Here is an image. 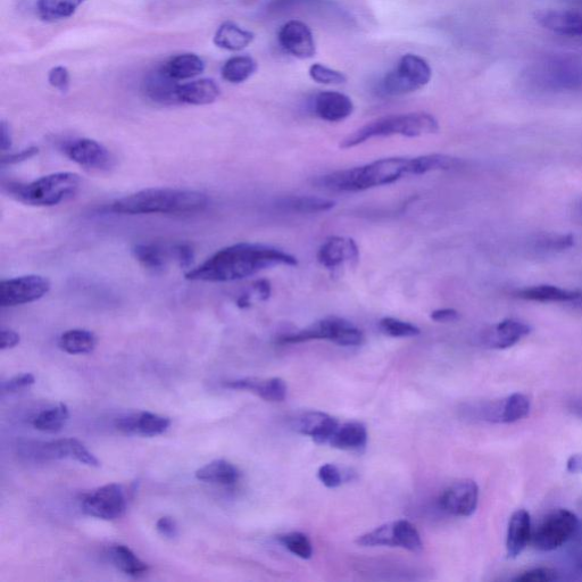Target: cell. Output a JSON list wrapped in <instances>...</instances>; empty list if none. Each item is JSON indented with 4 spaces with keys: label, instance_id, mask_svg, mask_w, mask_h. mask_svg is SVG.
<instances>
[{
    "label": "cell",
    "instance_id": "cell-1",
    "mask_svg": "<svg viewBox=\"0 0 582 582\" xmlns=\"http://www.w3.org/2000/svg\"><path fill=\"white\" fill-rule=\"evenodd\" d=\"M461 161L444 154L419 157H390L357 168L336 171L320 177L315 184L336 193H359L394 184L407 176L459 168Z\"/></svg>",
    "mask_w": 582,
    "mask_h": 582
},
{
    "label": "cell",
    "instance_id": "cell-2",
    "mask_svg": "<svg viewBox=\"0 0 582 582\" xmlns=\"http://www.w3.org/2000/svg\"><path fill=\"white\" fill-rule=\"evenodd\" d=\"M295 256L277 247L239 243L220 249L209 260L190 270L186 279L202 282H231L255 276V274L276 268V266H296Z\"/></svg>",
    "mask_w": 582,
    "mask_h": 582
},
{
    "label": "cell",
    "instance_id": "cell-3",
    "mask_svg": "<svg viewBox=\"0 0 582 582\" xmlns=\"http://www.w3.org/2000/svg\"><path fill=\"white\" fill-rule=\"evenodd\" d=\"M210 199L201 191L173 188H149L123 197L111 205V211L122 215L201 213Z\"/></svg>",
    "mask_w": 582,
    "mask_h": 582
},
{
    "label": "cell",
    "instance_id": "cell-4",
    "mask_svg": "<svg viewBox=\"0 0 582 582\" xmlns=\"http://www.w3.org/2000/svg\"><path fill=\"white\" fill-rule=\"evenodd\" d=\"M439 131V123L435 116L417 112L407 114L388 115L365 124L346 137L340 148L351 149L360 146L373 138L403 136L417 138L434 135Z\"/></svg>",
    "mask_w": 582,
    "mask_h": 582
},
{
    "label": "cell",
    "instance_id": "cell-5",
    "mask_svg": "<svg viewBox=\"0 0 582 582\" xmlns=\"http://www.w3.org/2000/svg\"><path fill=\"white\" fill-rule=\"evenodd\" d=\"M81 178L76 173L60 172L29 182L8 184V195L30 206H56L69 201L79 193Z\"/></svg>",
    "mask_w": 582,
    "mask_h": 582
},
{
    "label": "cell",
    "instance_id": "cell-6",
    "mask_svg": "<svg viewBox=\"0 0 582 582\" xmlns=\"http://www.w3.org/2000/svg\"><path fill=\"white\" fill-rule=\"evenodd\" d=\"M311 340H329L339 346H360L364 342L363 332L343 318L329 317L311 324L301 331L279 337L281 345L301 344Z\"/></svg>",
    "mask_w": 582,
    "mask_h": 582
},
{
    "label": "cell",
    "instance_id": "cell-7",
    "mask_svg": "<svg viewBox=\"0 0 582 582\" xmlns=\"http://www.w3.org/2000/svg\"><path fill=\"white\" fill-rule=\"evenodd\" d=\"M431 77L432 71L426 60L418 55L407 54L381 81V91L389 97L409 95L426 87Z\"/></svg>",
    "mask_w": 582,
    "mask_h": 582
},
{
    "label": "cell",
    "instance_id": "cell-8",
    "mask_svg": "<svg viewBox=\"0 0 582 582\" xmlns=\"http://www.w3.org/2000/svg\"><path fill=\"white\" fill-rule=\"evenodd\" d=\"M579 519L569 510L557 509L547 514L532 532L531 542L538 551L552 552L567 544L577 534Z\"/></svg>",
    "mask_w": 582,
    "mask_h": 582
},
{
    "label": "cell",
    "instance_id": "cell-9",
    "mask_svg": "<svg viewBox=\"0 0 582 582\" xmlns=\"http://www.w3.org/2000/svg\"><path fill=\"white\" fill-rule=\"evenodd\" d=\"M127 495L121 485L110 484L97 488L82 500V511L89 517L112 521L127 511Z\"/></svg>",
    "mask_w": 582,
    "mask_h": 582
},
{
    "label": "cell",
    "instance_id": "cell-10",
    "mask_svg": "<svg viewBox=\"0 0 582 582\" xmlns=\"http://www.w3.org/2000/svg\"><path fill=\"white\" fill-rule=\"evenodd\" d=\"M51 288V281L38 274L4 280L0 285V304L14 307L33 303L45 297Z\"/></svg>",
    "mask_w": 582,
    "mask_h": 582
},
{
    "label": "cell",
    "instance_id": "cell-11",
    "mask_svg": "<svg viewBox=\"0 0 582 582\" xmlns=\"http://www.w3.org/2000/svg\"><path fill=\"white\" fill-rule=\"evenodd\" d=\"M62 149L71 161L86 170L106 172L110 171L115 164L113 154L93 139L81 138L66 141Z\"/></svg>",
    "mask_w": 582,
    "mask_h": 582
},
{
    "label": "cell",
    "instance_id": "cell-12",
    "mask_svg": "<svg viewBox=\"0 0 582 582\" xmlns=\"http://www.w3.org/2000/svg\"><path fill=\"white\" fill-rule=\"evenodd\" d=\"M479 487L473 480H461L448 487L440 497L442 509L454 517L467 518L476 512Z\"/></svg>",
    "mask_w": 582,
    "mask_h": 582
},
{
    "label": "cell",
    "instance_id": "cell-13",
    "mask_svg": "<svg viewBox=\"0 0 582 582\" xmlns=\"http://www.w3.org/2000/svg\"><path fill=\"white\" fill-rule=\"evenodd\" d=\"M278 40L281 48L298 60H309L317 53L312 30L302 21L285 23L279 30Z\"/></svg>",
    "mask_w": 582,
    "mask_h": 582
},
{
    "label": "cell",
    "instance_id": "cell-14",
    "mask_svg": "<svg viewBox=\"0 0 582 582\" xmlns=\"http://www.w3.org/2000/svg\"><path fill=\"white\" fill-rule=\"evenodd\" d=\"M531 402L527 395L515 393L479 407V417L494 423H514L528 417Z\"/></svg>",
    "mask_w": 582,
    "mask_h": 582
},
{
    "label": "cell",
    "instance_id": "cell-15",
    "mask_svg": "<svg viewBox=\"0 0 582 582\" xmlns=\"http://www.w3.org/2000/svg\"><path fill=\"white\" fill-rule=\"evenodd\" d=\"M317 257L323 268L335 270L345 264H357L360 261V249L354 239L334 236L324 241Z\"/></svg>",
    "mask_w": 582,
    "mask_h": 582
},
{
    "label": "cell",
    "instance_id": "cell-16",
    "mask_svg": "<svg viewBox=\"0 0 582 582\" xmlns=\"http://www.w3.org/2000/svg\"><path fill=\"white\" fill-rule=\"evenodd\" d=\"M171 426V420L151 412L124 415L115 421V428L128 436L155 437L164 434Z\"/></svg>",
    "mask_w": 582,
    "mask_h": 582
},
{
    "label": "cell",
    "instance_id": "cell-17",
    "mask_svg": "<svg viewBox=\"0 0 582 582\" xmlns=\"http://www.w3.org/2000/svg\"><path fill=\"white\" fill-rule=\"evenodd\" d=\"M540 85L553 89L582 88V66L576 63H550L534 73Z\"/></svg>",
    "mask_w": 582,
    "mask_h": 582
},
{
    "label": "cell",
    "instance_id": "cell-18",
    "mask_svg": "<svg viewBox=\"0 0 582 582\" xmlns=\"http://www.w3.org/2000/svg\"><path fill=\"white\" fill-rule=\"evenodd\" d=\"M536 20L540 26L556 35L582 38L580 10H546L536 14Z\"/></svg>",
    "mask_w": 582,
    "mask_h": 582
},
{
    "label": "cell",
    "instance_id": "cell-19",
    "mask_svg": "<svg viewBox=\"0 0 582 582\" xmlns=\"http://www.w3.org/2000/svg\"><path fill=\"white\" fill-rule=\"evenodd\" d=\"M530 332L531 327L526 322L506 319L486 330L482 335V343L488 348L506 349L517 345Z\"/></svg>",
    "mask_w": 582,
    "mask_h": 582
},
{
    "label": "cell",
    "instance_id": "cell-20",
    "mask_svg": "<svg viewBox=\"0 0 582 582\" xmlns=\"http://www.w3.org/2000/svg\"><path fill=\"white\" fill-rule=\"evenodd\" d=\"M313 111L323 121L337 123L349 118L354 112L351 98L337 91H322L314 98Z\"/></svg>",
    "mask_w": 582,
    "mask_h": 582
},
{
    "label": "cell",
    "instance_id": "cell-21",
    "mask_svg": "<svg viewBox=\"0 0 582 582\" xmlns=\"http://www.w3.org/2000/svg\"><path fill=\"white\" fill-rule=\"evenodd\" d=\"M40 455L46 459H70L81 464H86L88 467H101V462L97 457L88 451V448L79 442L78 439L65 438L54 440V442L44 444L40 448Z\"/></svg>",
    "mask_w": 582,
    "mask_h": 582
},
{
    "label": "cell",
    "instance_id": "cell-22",
    "mask_svg": "<svg viewBox=\"0 0 582 582\" xmlns=\"http://www.w3.org/2000/svg\"><path fill=\"white\" fill-rule=\"evenodd\" d=\"M339 422L322 412H307L298 417L293 428L298 434L311 437L317 444H328Z\"/></svg>",
    "mask_w": 582,
    "mask_h": 582
},
{
    "label": "cell",
    "instance_id": "cell-23",
    "mask_svg": "<svg viewBox=\"0 0 582 582\" xmlns=\"http://www.w3.org/2000/svg\"><path fill=\"white\" fill-rule=\"evenodd\" d=\"M226 387L235 390H247L266 402H282L287 397L286 382L280 378L259 379L244 378L226 382Z\"/></svg>",
    "mask_w": 582,
    "mask_h": 582
},
{
    "label": "cell",
    "instance_id": "cell-24",
    "mask_svg": "<svg viewBox=\"0 0 582 582\" xmlns=\"http://www.w3.org/2000/svg\"><path fill=\"white\" fill-rule=\"evenodd\" d=\"M514 296L523 301L537 303L581 304L579 290L564 289L551 285H539L515 291Z\"/></svg>",
    "mask_w": 582,
    "mask_h": 582
},
{
    "label": "cell",
    "instance_id": "cell-25",
    "mask_svg": "<svg viewBox=\"0 0 582 582\" xmlns=\"http://www.w3.org/2000/svg\"><path fill=\"white\" fill-rule=\"evenodd\" d=\"M133 255L145 269L159 273L168 268L172 260L178 262V244L173 246L157 243L139 244L133 248Z\"/></svg>",
    "mask_w": 582,
    "mask_h": 582
},
{
    "label": "cell",
    "instance_id": "cell-26",
    "mask_svg": "<svg viewBox=\"0 0 582 582\" xmlns=\"http://www.w3.org/2000/svg\"><path fill=\"white\" fill-rule=\"evenodd\" d=\"M532 538V528L530 514L526 510H518L512 514L507 528L506 535V552L511 559H517L518 556L526 550Z\"/></svg>",
    "mask_w": 582,
    "mask_h": 582
},
{
    "label": "cell",
    "instance_id": "cell-27",
    "mask_svg": "<svg viewBox=\"0 0 582 582\" xmlns=\"http://www.w3.org/2000/svg\"><path fill=\"white\" fill-rule=\"evenodd\" d=\"M180 83L171 79L163 69L149 73L144 81V93L152 102L162 105L178 104L177 90Z\"/></svg>",
    "mask_w": 582,
    "mask_h": 582
},
{
    "label": "cell",
    "instance_id": "cell-28",
    "mask_svg": "<svg viewBox=\"0 0 582 582\" xmlns=\"http://www.w3.org/2000/svg\"><path fill=\"white\" fill-rule=\"evenodd\" d=\"M221 90L212 79H201L179 85L177 90L178 104L210 105L218 101Z\"/></svg>",
    "mask_w": 582,
    "mask_h": 582
},
{
    "label": "cell",
    "instance_id": "cell-29",
    "mask_svg": "<svg viewBox=\"0 0 582 582\" xmlns=\"http://www.w3.org/2000/svg\"><path fill=\"white\" fill-rule=\"evenodd\" d=\"M367 443L368 431L360 422L339 423L328 442L331 447L343 451H361Z\"/></svg>",
    "mask_w": 582,
    "mask_h": 582
},
{
    "label": "cell",
    "instance_id": "cell-30",
    "mask_svg": "<svg viewBox=\"0 0 582 582\" xmlns=\"http://www.w3.org/2000/svg\"><path fill=\"white\" fill-rule=\"evenodd\" d=\"M163 71L176 81L194 79L205 70V63L196 54H180L173 56L161 65Z\"/></svg>",
    "mask_w": 582,
    "mask_h": 582
},
{
    "label": "cell",
    "instance_id": "cell-31",
    "mask_svg": "<svg viewBox=\"0 0 582 582\" xmlns=\"http://www.w3.org/2000/svg\"><path fill=\"white\" fill-rule=\"evenodd\" d=\"M254 33L237 26L234 22H224L216 30L214 44L226 51L239 52L253 43Z\"/></svg>",
    "mask_w": 582,
    "mask_h": 582
},
{
    "label": "cell",
    "instance_id": "cell-32",
    "mask_svg": "<svg viewBox=\"0 0 582 582\" xmlns=\"http://www.w3.org/2000/svg\"><path fill=\"white\" fill-rule=\"evenodd\" d=\"M196 478L207 482V484L232 487L239 481L240 472L234 464L224 460H216L199 469L196 472Z\"/></svg>",
    "mask_w": 582,
    "mask_h": 582
},
{
    "label": "cell",
    "instance_id": "cell-33",
    "mask_svg": "<svg viewBox=\"0 0 582 582\" xmlns=\"http://www.w3.org/2000/svg\"><path fill=\"white\" fill-rule=\"evenodd\" d=\"M86 0H36L39 18L46 22H57L71 18Z\"/></svg>",
    "mask_w": 582,
    "mask_h": 582
},
{
    "label": "cell",
    "instance_id": "cell-34",
    "mask_svg": "<svg viewBox=\"0 0 582 582\" xmlns=\"http://www.w3.org/2000/svg\"><path fill=\"white\" fill-rule=\"evenodd\" d=\"M110 560L114 567L132 578L144 577L149 570L148 565L124 545H115L111 548Z\"/></svg>",
    "mask_w": 582,
    "mask_h": 582
},
{
    "label": "cell",
    "instance_id": "cell-35",
    "mask_svg": "<svg viewBox=\"0 0 582 582\" xmlns=\"http://www.w3.org/2000/svg\"><path fill=\"white\" fill-rule=\"evenodd\" d=\"M97 345V337L94 332L82 329L65 331L58 340V346L63 352L71 355L89 354Z\"/></svg>",
    "mask_w": 582,
    "mask_h": 582
},
{
    "label": "cell",
    "instance_id": "cell-36",
    "mask_svg": "<svg viewBox=\"0 0 582 582\" xmlns=\"http://www.w3.org/2000/svg\"><path fill=\"white\" fill-rule=\"evenodd\" d=\"M336 203L330 199L312 196H294L282 199L280 207L282 210L302 214H315L328 212L334 209Z\"/></svg>",
    "mask_w": 582,
    "mask_h": 582
},
{
    "label": "cell",
    "instance_id": "cell-37",
    "mask_svg": "<svg viewBox=\"0 0 582 582\" xmlns=\"http://www.w3.org/2000/svg\"><path fill=\"white\" fill-rule=\"evenodd\" d=\"M70 412L68 406L65 404H58L43 412H40L35 419H33V427L41 432L47 434H56L60 432L66 422L69 421Z\"/></svg>",
    "mask_w": 582,
    "mask_h": 582
},
{
    "label": "cell",
    "instance_id": "cell-38",
    "mask_svg": "<svg viewBox=\"0 0 582 582\" xmlns=\"http://www.w3.org/2000/svg\"><path fill=\"white\" fill-rule=\"evenodd\" d=\"M257 63L251 56L231 57L222 66V78L230 83H243L253 76Z\"/></svg>",
    "mask_w": 582,
    "mask_h": 582
},
{
    "label": "cell",
    "instance_id": "cell-39",
    "mask_svg": "<svg viewBox=\"0 0 582 582\" xmlns=\"http://www.w3.org/2000/svg\"><path fill=\"white\" fill-rule=\"evenodd\" d=\"M397 547L404 550L420 553L423 550V543L417 528L411 522L399 520L394 522Z\"/></svg>",
    "mask_w": 582,
    "mask_h": 582
},
{
    "label": "cell",
    "instance_id": "cell-40",
    "mask_svg": "<svg viewBox=\"0 0 582 582\" xmlns=\"http://www.w3.org/2000/svg\"><path fill=\"white\" fill-rule=\"evenodd\" d=\"M362 547L388 546L397 547L394 522L386 523L356 539Z\"/></svg>",
    "mask_w": 582,
    "mask_h": 582
},
{
    "label": "cell",
    "instance_id": "cell-41",
    "mask_svg": "<svg viewBox=\"0 0 582 582\" xmlns=\"http://www.w3.org/2000/svg\"><path fill=\"white\" fill-rule=\"evenodd\" d=\"M279 542L290 553L301 557L303 560H309L313 555V547L310 539L302 534V532H290V534L279 536Z\"/></svg>",
    "mask_w": 582,
    "mask_h": 582
},
{
    "label": "cell",
    "instance_id": "cell-42",
    "mask_svg": "<svg viewBox=\"0 0 582 582\" xmlns=\"http://www.w3.org/2000/svg\"><path fill=\"white\" fill-rule=\"evenodd\" d=\"M379 327L385 335L394 338H411L421 334L420 329L410 322L395 318H384L379 322Z\"/></svg>",
    "mask_w": 582,
    "mask_h": 582
},
{
    "label": "cell",
    "instance_id": "cell-43",
    "mask_svg": "<svg viewBox=\"0 0 582 582\" xmlns=\"http://www.w3.org/2000/svg\"><path fill=\"white\" fill-rule=\"evenodd\" d=\"M328 0H271L268 12L271 14H284L302 10V8H319L326 6Z\"/></svg>",
    "mask_w": 582,
    "mask_h": 582
},
{
    "label": "cell",
    "instance_id": "cell-44",
    "mask_svg": "<svg viewBox=\"0 0 582 582\" xmlns=\"http://www.w3.org/2000/svg\"><path fill=\"white\" fill-rule=\"evenodd\" d=\"M309 73L313 81L322 83V85H343L347 81L344 73L320 63L313 64Z\"/></svg>",
    "mask_w": 582,
    "mask_h": 582
},
{
    "label": "cell",
    "instance_id": "cell-45",
    "mask_svg": "<svg viewBox=\"0 0 582 582\" xmlns=\"http://www.w3.org/2000/svg\"><path fill=\"white\" fill-rule=\"evenodd\" d=\"M575 245V236L572 235H546L536 241V248L542 252H560Z\"/></svg>",
    "mask_w": 582,
    "mask_h": 582
},
{
    "label": "cell",
    "instance_id": "cell-46",
    "mask_svg": "<svg viewBox=\"0 0 582 582\" xmlns=\"http://www.w3.org/2000/svg\"><path fill=\"white\" fill-rule=\"evenodd\" d=\"M559 579V573L551 568H537L523 572L514 581L518 582H550Z\"/></svg>",
    "mask_w": 582,
    "mask_h": 582
},
{
    "label": "cell",
    "instance_id": "cell-47",
    "mask_svg": "<svg viewBox=\"0 0 582 582\" xmlns=\"http://www.w3.org/2000/svg\"><path fill=\"white\" fill-rule=\"evenodd\" d=\"M49 85L61 91V93H66L70 89V72L64 66H55L48 73Z\"/></svg>",
    "mask_w": 582,
    "mask_h": 582
},
{
    "label": "cell",
    "instance_id": "cell-48",
    "mask_svg": "<svg viewBox=\"0 0 582 582\" xmlns=\"http://www.w3.org/2000/svg\"><path fill=\"white\" fill-rule=\"evenodd\" d=\"M322 484L328 488H337L342 485V472L334 464H324L318 473Z\"/></svg>",
    "mask_w": 582,
    "mask_h": 582
},
{
    "label": "cell",
    "instance_id": "cell-49",
    "mask_svg": "<svg viewBox=\"0 0 582 582\" xmlns=\"http://www.w3.org/2000/svg\"><path fill=\"white\" fill-rule=\"evenodd\" d=\"M36 378L31 373H23L20 376H16L7 382L3 386V390L6 393H18L20 390L26 389L35 385Z\"/></svg>",
    "mask_w": 582,
    "mask_h": 582
},
{
    "label": "cell",
    "instance_id": "cell-50",
    "mask_svg": "<svg viewBox=\"0 0 582 582\" xmlns=\"http://www.w3.org/2000/svg\"><path fill=\"white\" fill-rule=\"evenodd\" d=\"M156 529L165 538L173 539L178 535L177 523L170 517H163L157 521Z\"/></svg>",
    "mask_w": 582,
    "mask_h": 582
},
{
    "label": "cell",
    "instance_id": "cell-51",
    "mask_svg": "<svg viewBox=\"0 0 582 582\" xmlns=\"http://www.w3.org/2000/svg\"><path fill=\"white\" fill-rule=\"evenodd\" d=\"M20 340L21 338L18 332L10 329H3L2 332H0V349L5 351V349L14 348L20 344Z\"/></svg>",
    "mask_w": 582,
    "mask_h": 582
},
{
    "label": "cell",
    "instance_id": "cell-52",
    "mask_svg": "<svg viewBox=\"0 0 582 582\" xmlns=\"http://www.w3.org/2000/svg\"><path fill=\"white\" fill-rule=\"evenodd\" d=\"M431 320L439 323L454 322L460 319V313L454 309H440L431 313Z\"/></svg>",
    "mask_w": 582,
    "mask_h": 582
},
{
    "label": "cell",
    "instance_id": "cell-53",
    "mask_svg": "<svg viewBox=\"0 0 582 582\" xmlns=\"http://www.w3.org/2000/svg\"><path fill=\"white\" fill-rule=\"evenodd\" d=\"M38 153V148H28L20 153H14L3 157V164H14L31 159Z\"/></svg>",
    "mask_w": 582,
    "mask_h": 582
},
{
    "label": "cell",
    "instance_id": "cell-54",
    "mask_svg": "<svg viewBox=\"0 0 582 582\" xmlns=\"http://www.w3.org/2000/svg\"><path fill=\"white\" fill-rule=\"evenodd\" d=\"M254 294L261 301H268L271 296V285L268 280L256 281L253 286Z\"/></svg>",
    "mask_w": 582,
    "mask_h": 582
},
{
    "label": "cell",
    "instance_id": "cell-55",
    "mask_svg": "<svg viewBox=\"0 0 582 582\" xmlns=\"http://www.w3.org/2000/svg\"><path fill=\"white\" fill-rule=\"evenodd\" d=\"M0 131H2V141H0V147H2V151L6 152L8 149L12 147V132L10 126H8L7 122H2V127H0Z\"/></svg>",
    "mask_w": 582,
    "mask_h": 582
},
{
    "label": "cell",
    "instance_id": "cell-56",
    "mask_svg": "<svg viewBox=\"0 0 582 582\" xmlns=\"http://www.w3.org/2000/svg\"><path fill=\"white\" fill-rule=\"evenodd\" d=\"M567 470L570 473H582V454H575L570 457L567 463Z\"/></svg>",
    "mask_w": 582,
    "mask_h": 582
},
{
    "label": "cell",
    "instance_id": "cell-57",
    "mask_svg": "<svg viewBox=\"0 0 582 582\" xmlns=\"http://www.w3.org/2000/svg\"><path fill=\"white\" fill-rule=\"evenodd\" d=\"M575 410L579 412L580 415H582V403H579L575 406Z\"/></svg>",
    "mask_w": 582,
    "mask_h": 582
}]
</instances>
